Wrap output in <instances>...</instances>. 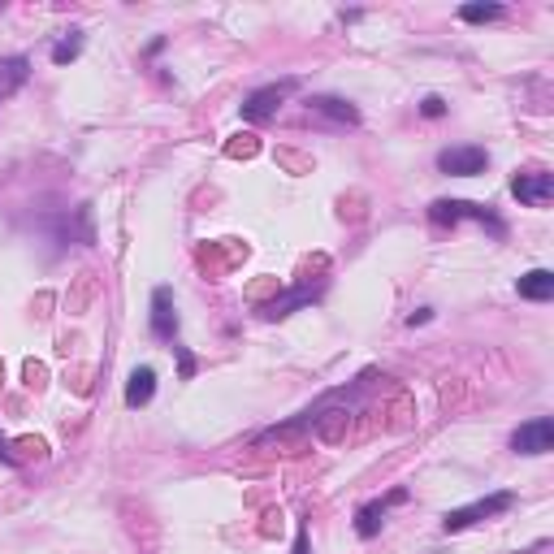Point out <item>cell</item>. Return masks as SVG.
Returning <instances> with one entry per match:
<instances>
[{"mask_svg":"<svg viewBox=\"0 0 554 554\" xmlns=\"http://www.w3.org/2000/svg\"><path fill=\"white\" fill-rule=\"evenodd\" d=\"M429 221H438V226H455V221H481V226L494 234V239H503L506 226L494 217L489 208L473 204V199H433L429 204Z\"/></svg>","mask_w":554,"mask_h":554,"instance_id":"cell-1","label":"cell"},{"mask_svg":"<svg viewBox=\"0 0 554 554\" xmlns=\"http://www.w3.org/2000/svg\"><path fill=\"white\" fill-rule=\"evenodd\" d=\"M511 503H516V494H511V489H498V494H489V498H476V503H468V506L446 511L442 528H446V533H463V528H473V524H481V520H489V516L506 511Z\"/></svg>","mask_w":554,"mask_h":554,"instance_id":"cell-2","label":"cell"},{"mask_svg":"<svg viewBox=\"0 0 554 554\" xmlns=\"http://www.w3.org/2000/svg\"><path fill=\"white\" fill-rule=\"evenodd\" d=\"M294 87H299V79H282V82H269V87H256V91L239 104L243 122H269V117L286 104V96H291Z\"/></svg>","mask_w":554,"mask_h":554,"instance_id":"cell-3","label":"cell"},{"mask_svg":"<svg viewBox=\"0 0 554 554\" xmlns=\"http://www.w3.org/2000/svg\"><path fill=\"white\" fill-rule=\"evenodd\" d=\"M489 165V152L485 147H442L438 152V169L451 174V178H473V174H485Z\"/></svg>","mask_w":554,"mask_h":554,"instance_id":"cell-4","label":"cell"},{"mask_svg":"<svg viewBox=\"0 0 554 554\" xmlns=\"http://www.w3.org/2000/svg\"><path fill=\"white\" fill-rule=\"evenodd\" d=\"M511 451L516 455H546V451H554V421L550 416H538V421L520 424L511 433Z\"/></svg>","mask_w":554,"mask_h":554,"instance_id":"cell-5","label":"cell"},{"mask_svg":"<svg viewBox=\"0 0 554 554\" xmlns=\"http://www.w3.org/2000/svg\"><path fill=\"white\" fill-rule=\"evenodd\" d=\"M511 196L520 199V204H528V208H541V204H550V196H554V174H546V169H533V174H516V178H511Z\"/></svg>","mask_w":554,"mask_h":554,"instance_id":"cell-6","label":"cell"},{"mask_svg":"<svg viewBox=\"0 0 554 554\" xmlns=\"http://www.w3.org/2000/svg\"><path fill=\"white\" fill-rule=\"evenodd\" d=\"M321 291L325 286H294V291H286V294H277V299H269V304H261V316L264 321H282V316H291L294 308H308V304H316L321 299Z\"/></svg>","mask_w":554,"mask_h":554,"instance_id":"cell-7","label":"cell"},{"mask_svg":"<svg viewBox=\"0 0 554 554\" xmlns=\"http://www.w3.org/2000/svg\"><path fill=\"white\" fill-rule=\"evenodd\" d=\"M152 334L161 343H174L178 338V312H174V291L169 286H156L152 291Z\"/></svg>","mask_w":554,"mask_h":554,"instance_id":"cell-8","label":"cell"},{"mask_svg":"<svg viewBox=\"0 0 554 554\" xmlns=\"http://www.w3.org/2000/svg\"><path fill=\"white\" fill-rule=\"evenodd\" d=\"M403 498H408V489H394V494H386V498L359 506V511H356V533H359V538H364V541L377 538V533H381V520H386V506L403 503Z\"/></svg>","mask_w":554,"mask_h":554,"instance_id":"cell-9","label":"cell"},{"mask_svg":"<svg viewBox=\"0 0 554 554\" xmlns=\"http://www.w3.org/2000/svg\"><path fill=\"white\" fill-rule=\"evenodd\" d=\"M308 113L325 117L334 126H359V109L343 96H308Z\"/></svg>","mask_w":554,"mask_h":554,"instance_id":"cell-10","label":"cell"},{"mask_svg":"<svg viewBox=\"0 0 554 554\" xmlns=\"http://www.w3.org/2000/svg\"><path fill=\"white\" fill-rule=\"evenodd\" d=\"M156 399V368L144 364V368H134L131 381H126V408H147Z\"/></svg>","mask_w":554,"mask_h":554,"instance_id":"cell-11","label":"cell"},{"mask_svg":"<svg viewBox=\"0 0 554 554\" xmlns=\"http://www.w3.org/2000/svg\"><path fill=\"white\" fill-rule=\"evenodd\" d=\"M516 291H520V299L546 304V299H554V273L550 269H533V273H524L520 282H516Z\"/></svg>","mask_w":554,"mask_h":554,"instance_id":"cell-12","label":"cell"},{"mask_svg":"<svg viewBox=\"0 0 554 554\" xmlns=\"http://www.w3.org/2000/svg\"><path fill=\"white\" fill-rule=\"evenodd\" d=\"M27 79H31V61L27 57H5L0 61V100H9Z\"/></svg>","mask_w":554,"mask_h":554,"instance_id":"cell-13","label":"cell"},{"mask_svg":"<svg viewBox=\"0 0 554 554\" xmlns=\"http://www.w3.org/2000/svg\"><path fill=\"white\" fill-rule=\"evenodd\" d=\"M79 52H82V31H66V39L52 44V61L69 66V61H79Z\"/></svg>","mask_w":554,"mask_h":554,"instance_id":"cell-14","label":"cell"},{"mask_svg":"<svg viewBox=\"0 0 554 554\" xmlns=\"http://www.w3.org/2000/svg\"><path fill=\"white\" fill-rule=\"evenodd\" d=\"M459 17L463 22H498V17H506V9L503 5H463Z\"/></svg>","mask_w":554,"mask_h":554,"instance_id":"cell-15","label":"cell"},{"mask_svg":"<svg viewBox=\"0 0 554 554\" xmlns=\"http://www.w3.org/2000/svg\"><path fill=\"white\" fill-rule=\"evenodd\" d=\"M174 356H178V373H182V381H191V377H196V356H191L186 346H174Z\"/></svg>","mask_w":554,"mask_h":554,"instance_id":"cell-16","label":"cell"},{"mask_svg":"<svg viewBox=\"0 0 554 554\" xmlns=\"http://www.w3.org/2000/svg\"><path fill=\"white\" fill-rule=\"evenodd\" d=\"M421 113L424 117H442V113H446V100H442V96H424L421 100Z\"/></svg>","mask_w":554,"mask_h":554,"instance_id":"cell-17","label":"cell"},{"mask_svg":"<svg viewBox=\"0 0 554 554\" xmlns=\"http://www.w3.org/2000/svg\"><path fill=\"white\" fill-rule=\"evenodd\" d=\"M424 321H433V308H416V312H411V316H408V325H411V329H416V325H424Z\"/></svg>","mask_w":554,"mask_h":554,"instance_id":"cell-18","label":"cell"},{"mask_svg":"<svg viewBox=\"0 0 554 554\" xmlns=\"http://www.w3.org/2000/svg\"><path fill=\"white\" fill-rule=\"evenodd\" d=\"M294 554H308V528L299 524V533H294Z\"/></svg>","mask_w":554,"mask_h":554,"instance_id":"cell-19","label":"cell"},{"mask_svg":"<svg viewBox=\"0 0 554 554\" xmlns=\"http://www.w3.org/2000/svg\"><path fill=\"white\" fill-rule=\"evenodd\" d=\"M0 459H5V463H17V455L9 451V442H5V438H0Z\"/></svg>","mask_w":554,"mask_h":554,"instance_id":"cell-20","label":"cell"}]
</instances>
